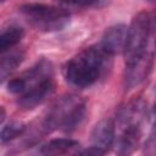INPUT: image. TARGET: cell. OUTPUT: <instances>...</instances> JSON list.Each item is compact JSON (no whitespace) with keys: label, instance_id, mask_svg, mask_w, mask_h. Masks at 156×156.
Returning <instances> with one entry per match:
<instances>
[{"label":"cell","instance_id":"cell-1","mask_svg":"<svg viewBox=\"0 0 156 156\" xmlns=\"http://www.w3.org/2000/svg\"><path fill=\"white\" fill-rule=\"evenodd\" d=\"M54 87L52 65L45 58L7 83V90L17 95V105L23 110H32L45 101Z\"/></svg>","mask_w":156,"mask_h":156},{"label":"cell","instance_id":"cell-2","mask_svg":"<svg viewBox=\"0 0 156 156\" xmlns=\"http://www.w3.org/2000/svg\"><path fill=\"white\" fill-rule=\"evenodd\" d=\"M110 61L111 56L105 52L99 44L91 45L66 62L63 77L73 88H89L105 74Z\"/></svg>","mask_w":156,"mask_h":156},{"label":"cell","instance_id":"cell-3","mask_svg":"<svg viewBox=\"0 0 156 156\" xmlns=\"http://www.w3.org/2000/svg\"><path fill=\"white\" fill-rule=\"evenodd\" d=\"M146 107L143 100H133L117 113V127L119 134L116 136L115 146L118 156L132 155L140 144L143 135V121Z\"/></svg>","mask_w":156,"mask_h":156},{"label":"cell","instance_id":"cell-4","mask_svg":"<svg viewBox=\"0 0 156 156\" xmlns=\"http://www.w3.org/2000/svg\"><path fill=\"white\" fill-rule=\"evenodd\" d=\"M152 50H156V40L152 35L151 17L146 11H141L134 16L128 27L123 50L124 62L129 65Z\"/></svg>","mask_w":156,"mask_h":156},{"label":"cell","instance_id":"cell-5","mask_svg":"<svg viewBox=\"0 0 156 156\" xmlns=\"http://www.w3.org/2000/svg\"><path fill=\"white\" fill-rule=\"evenodd\" d=\"M85 102L79 96H61L49 110L44 127L48 129H60L63 132L74 130L84 119Z\"/></svg>","mask_w":156,"mask_h":156},{"label":"cell","instance_id":"cell-6","mask_svg":"<svg viewBox=\"0 0 156 156\" xmlns=\"http://www.w3.org/2000/svg\"><path fill=\"white\" fill-rule=\"evenodd\" d=\"M20 11L27 21L43 32L62 30L71 20V13L60 5H48L40 2H28L20 6Z\"/></svg>","mask_w":156,"mask_h":156},{"label":"cell","instance_id":"cell-7","mask_svg":"<svg viewBox=\"0 0 156 156\" xmlns=\"http://www.w3.org/2000/svg\"><path fill=\"white\" fill-rule=\"evenodd\" d=\"M127 30L128 27H126L124 24H115L108 27L104 32L99 45L111 57L116 54L123 52L127 39Z\"/></svg>","mask_w":156,"mask_h":156},{"label":"cell","instance_id":"cell-8","mask_svg":"<svg viewBox=\"0 0 156 156\" xmlns=\"http://www.w3.org/2000/svg\"><path fill=\"white\" fill-rule=\"evenodd\" d=\"M116 140V123L111 118L99 121L91 132L93 146L104 150L105 152L115 144Z\"/></svg>","mask_w":156,"mask_h":156},{"label":"cell","instance_id":"cell-9","mask_svg":"<svg viewBox=\"0 0 156 156\" xmlns=\"http://www.w3.org/2000/svg\"><path fill=\"white\" fill-rule=\"evenodd\" d=\"M78 145L77 140L68 139V138H58V139H52L39 149L40 156H62L74 149Z\"/></svg>","mask_w":156,"mask_h":156},{"label":"cell","instance_id":"cell-10","mask_svg":"<svg viewBox=\"0 0 156 156\" xmlns=\"http://www.w3.org/2000/svg\"><path fill=\"white\" fill-rule=\"evenodd\" d=\"M24 37V30L22 27L16 24H10V27L5 28L0 35V51L6 52L13 49Z\"/></svg>","mask_w":156,"mask_h":156},{"label":"cell","instance_id":"cell-11","mask_svg":"<svg viewBox=\"0 0 156 156\" xmlns=\"http://www.w3.org/2000/svg\"><path fill=\"white\" fill-rule=\"evenodd\" d=\"M23 60V51L18 49H11L6 52L1 54V63H0V77L1 79H6V77L17 68V66Z\"/></svg>","mask_w":156,"mask_h":156},{"label":"cell","instance_id":"cell-12","mask_svg":"<svg viewBox=\"0 0 156 156\" xmlns=\"http://www.w3.org/2000/svg\"><path fill=\"white\" fill-rule=\"evenodd\" d=\"M26 130V124L20 121H11L7 124H5L1 128V143L5 144L7 141H11L16 139L17 136L22 135Z\"/></svg>","mask_w":156,"mask_h":156},{"label":"cell","instance_id":"cell-13","mask_svg":"<svg viewBox=\"0 0 156 156\" xmlns=\"http://www.w3.org/2000/svg\"><path fill=\"white\" fill-rule=\"evenodd\" d=\"M143 156H156V129H151L150 135L144 143Z\"/></svg>","mask_w":156,"mask_h":156},{"label":"cell","instance_id":"cell-14","mask_svg":"<svg viewBox=\"0 0 156 156\" xmlns=\"http://www.w3.org/2000/svg\"><path fill=\"white\" fill-rule=\"evenodd\" d=\"M73 156H105V151L99 147L91 146V147H87V149H83L76 152Z\"/></svg>","mask_w":156,"mask_h":156},{"label":"cell","instance_id":"cell-15","mask_svg":"<svg viewBox=\"0 0 156 156\" xmlns=\"http://www.w3.org/2000/svg\"><path fill=\"white\" fill-rule=\"evenodd\" d=\"M151 116H152V129H156V99H155V102L152 105Z\"/></svg>","mask_w":156,"mask_h":156},{"label":"cell","instance_id":"cell-16","mask_svg":"<svg viewBox=\"0 0 156 156\" xmlns=\"http://www.w3.org/2000/svg\"><path fill=\"white\" fill-rule=\"evenodd\" d=\"M0 110H1V116H0V122H1V123H4V119H5V108H4V107H1Z\"/></svg>","mask_w":156,"mask_h":156},{"label":"cell","instance_id":"cell-17","mask_svg":"<svg viewBox=\"0 0 156 156\" xmlns=\"http://www.w3.org/2000/svg\"><path fill=\"white\" fill-rule=\"evenodd\" d=\"M155 24H156V18H155Z\"/></svg>","mask_w":156,"mask_h":156}]
</instances>
